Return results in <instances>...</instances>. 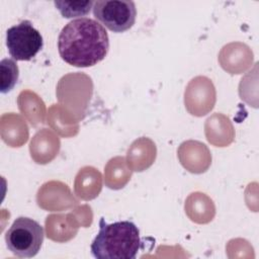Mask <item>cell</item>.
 I'll use <instances>...</instances> for the list:
<instances>
[{
    "label": "cell",
    "instance_id": "cell-1",
    "mask_svg": "<svg viewBox=\"0 0 259 259\" xmlns=\"http://www.w3.org/2000/svg\"><path fill=\"white\" fill-rule=\"evenodd\" d=\"M108 50L109 37L105 27L89 17L71 20L58 37L61 58L74 67H92L106 57Z\"/></svg>",
    "mask_w": 259,
    "mask_h": 259
},
{
    "label": "cell",
    "instance_id": "cell-2",
    "mask_svg": "<svg viewBox=\"0 0 259 259\" xmlns=\"http://www.w3.org/2000/svg\"><path fill=\"white\" fill-rule=\"evenodd\" d=\"M139 228L131 221L108 224L99 221V231L91 243L90 251L97 259H135L141 249Z\"/></svg>",
    "mask_w": 259,
    "mask_h": 259
},
{
    "label": "cell",
    "instance_id": "cell-3",
    "mask_svg": "<svg viewBox=\"0 0 259 259\" xmlns=\"http://www.w3.org/2000/svg\"><path fill=\"white\" fill-rule=\"evenodd\" d=\"M44 238L42 226L27 217L17 218L5 234L8 250L20 258L34 257L40 250Z\"/></svg>",
    "mask_w": 259,
    "mask_h": 259
},
{
    "label": "cell",
    "instance_id": "cell-4",
    "mask_svg": "<svg viewBox=\"0 0 259 259\" xmlns=\"http://www.w3.org/2000/svg\"><path fill=\"white\" fill-rule=\"evenodd\" d=\"M92 10L100 24L116 33L132 28L137 16L136 4L130 0H97Z\"/></svg>",
    "mask_w": 259,
    "mask_h": 259
},
{
    "label": "cell",
    "instance_id": "cell-5",
    "mask_svg": "<svg viewBox=\"0 0 259 259\" xmlns=\"http://www.w3.org/2000/svg\"><path fill=\"white\" fill-rule=\"evenodd\" d=\"M6 47L13 60L29 61L41 51L44 39L29 20H22L6 30Z\"/></svg>",
    "mask_w": 259,
    "mask_h": 259
},
{
    "label": "cell",
    "instance_id": "cell-6",
    "mask_svg": "<svg viewBox=\"0 0 259 259\" xmlns=\"http://www.w3.org/2000/svg\"><path fill=\"white\" fill-rule=\"evenodd\" d=\"M94 1H54L55 7L65 18H74L87 15L93 7Z\"/></svg>",
    "mask_w": 259,
    "mask_h": 259
},
{
    "label": "cell",
    "instance_id": "cell-7",
    "mask_svg": "<svg viewBox=\"0 0 259 259\" xmlns=\"http://www.w3.org/2000/svg\"><path fill=\"white\" fill-rule=\"evenodd\" d=\"M1 84L0 91L5 94L10 92L16 85L19 78V69L15 60L5 58L0 62Z\"/></svg>",
    "mask_w": 259,
    "mask_h": 259
}]
</instances>
